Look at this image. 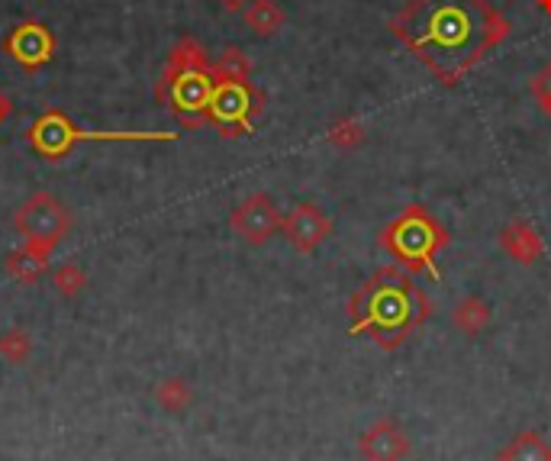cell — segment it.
<instances>
[{
    "instance_id": "6da1fadb",
    "label": "cell",
    "mask_w": 551,
    "mask_h": 461,
    "mask_svg": "<svg viewBox=\"0 0 551 461\" xmlns=\"http://www.w3.org/2000/svg\"><path fill=\"white\" fill-rule=\"evenodd\" d=\"M394 33L445 81H455L503 36V20L484 0H413L394 20Z\"/></svg>"
},
{
    "instance_id": "7a4b0ae2",
    "label": "cell",
    "mask_w": 551,
    "mask_h": 461,
    "mask_svg": "<svg viewBox=\"0 0 551 461\" xmlns=\"http://www.w3.org/2000/svg\"><path fill=\"white\" fill-rule=\"evenodd\" d=\"M178 133H155V129H84L62 110H46L26 129V142L46 162H62L78 142H171Z\"/></svg>"
},
{
    "instance_id": "3957f363",
    "label": "cell",
    "mask_w": 551,
    "mask_h": 461,
    "mask_svg": "<svg viewBox=\"0 0 551 461\" xmlns=\"http://www.w3.org/2000/svg\"><path fill=\"white\" fill-rule=\"evenodd\" d=\"M13 229L23 242H33V246H46V249H58L71 233V213L68 207L49 191H36L29 194L23 204L13 213Z\"/></svg>"
},
{
    "instance_id": "277c9868",
    "label": "cell",
    "mask_w": 551,
    "mask_h": 461,
    "mask_svg": "<svg viewBox=\"0 0 551 461\" xmlns=\"http://www.w3.org/2000/svg\"><path fill=\"white\" fill-rule=\"evenodd\" d=\"M213 71L210 68H194L184 71L168 84H155L158 104H168L174 120L187 129H197L210 123V97H213Z\"/></svg>"
},
{
    "instance_id": "5b68a950",
    "label": "cell",
    "mask_w": 551,
    "mask_h": 461,
    "mask_svg": "<svg viewBox=\"0 0 551 461\" xmlns=\"http://www.w3.org/2000/svg\"><path fill=\"white\" fill-rule=\"evenodd\" d=\"M216 81V78H213ZM258 91H252L249 81H216L210 97V123L223 129V136L245 133L258 113Z\"/></svg>"
},
{
    "instance_id": "8992f818",
    "label": "cell",
    "mask_w": 551,
    "mask_h": 461,
    "mask_svg": "<svg viewBox=\"0 0 551 461\" xmlns=\"http://www.w3.org/2000/svg\"><path fill=\"white\" fill-rule=\"evenodd\" d=\"M55 46H58L55 33L42 20H23L4 36L7 59L13 65H20L23 71H29V75L46 68L55 59Z\"/></svg>"
},
{
    "instance_id": "52a82bcc",
    "label": "cell",
    "mask_w": 551,
    "mask_h": 461,
    "mask_svg": "<svg viewBox=\"0 0 551 461\" xmlns=\"http://www.w3.org/2000/svg\"><path fill=\"white\" fill-rule=\"evenodd\" d=\"M281 226V216L274 200L268 194H252L232 210V229L249 242V246H261L274 236V229Z\"/></svg>"
},
{
    "instance_id": "ba28073f",
    "label": "cell",
    "mask_w": 551,
    "mask_h": 461,
    "mask_svg": "<svg viewBox=\"0 0 551 461\" xmlns=\"http://www.w3.org/2000/svg\"><path fill=\"white\" fill-rule=\"evenodd\" d=\"M49 258H52V249L46 246H33V242H23L20 249H13L7 258H4V268L13 281L20 284H36L42 281V275L49 271Z\"/></svg>"
},
{
    "instance_id": "9c48e42d",
    "label": "cell",
    "mask_w": 551,
    "mask_h": 461,
    "mask_svg": "<svg viewBox=\"0 0 551 461\" xmlns=\"http://www.w3.org/2000/svg\"><path fill=\"white\" fill-rule=\"evenodd\" d=\"M326 229H329L326 216L319 213L313 204H303V207H297L294 213H290V220H287V239L294 242L300 252H310V249H316L319 242L326 239Z\"/></svg>"
},
{
    "instance_id": "30bf717a",
    "label": "cell",
    "mask_w": 551,
    "mask_h": 461,
    "mask_svg": "<svg viewBox=\"0 0 551 461\" xmlns=\"http://www.w3.org/2000/svg\"><path fill=\"white\" fill-rule=\"evenodd\" d=\"M194 68H210L207 49H203L194 36H184V39L174 42V49L168 52V62H165V71H162V78H158V84H168L178 75H184V71H194Z\"/></svg>"
},
{
    "instance_id": "8fae6325",
    "label": "cell",
    "mask_w": 551,
    "mask_h": 461,
    "mask_svg": "<svg viewBox=\"0 0 551 461\" xmlns=\"http://www.w3.org/2000/svg\"><path fill=\"white\" fill-rule=\"evenodd\" d=\"M245 26H249L255 36L268 39L284 26V10L274 4V0H252L249 10H245Z\"/></svg>"
},
{
    "instance_id": "7c38bea8",
    "label": "cell",
    "mask_w": 551,
    "mask_h": 461,
    "mask_svg": "<svg viewBox=\"0 0 551 461\" xmlns=\"http://www.w3.org/2000/svg\"><path fill=\"white\" fill-rule=\"evenodd\" d=\"M191 387H187L181 378H165L155 384V403L162 407L165 413H184L187 407H191Z\"/></svg>"
},
{
    "instance_id": "4fadbf2b",
    "label": "cell",
    "mask_w": 551,
    "mask_h": 461,
    "mask_svg": "<svg viewBox=\"0 0 551 461\" xmlns=\"http://www.w3.org/2000/svg\"><path fill=\"white\" fill-rule=\"evenodd\" d=\"M216 81H249L252 75V62L245 59V52L239 46L223 49V55L216 59V65H210Z\"/></svg>"
},
{
    "instance_id": "5bb4252c",
    "label": "cell",
    "mask_w": 551,
    "mask_h": 461,
    "mask_svg": "<svg viewBox=\"0 0 551 461\" xmlns=\"http://www.w3.org/2000/svg\"><path fill=\"white\" fill-rule=\"evenodd\" d=\"M52 287H55V294H58V297L75 300L78 294H84V287H87L84 268H81V265H75V262L58 265V268L52 271Z\"/></svg>"
},
{
    "instance_id": "9a60e30c",
    "label": "cell",
    "mask_w": 551,
    "mask_h": 461,
    "mask_svg": "<svg viewBox=\"0 0 551 461\" xmlns=\"http://www.w3.org/2000/svg\"><path fill=\"white\" fill-rule=\"evenodd\" d=\"M29 355H33V336L26 329H7L0 333V358L10 365H26Z\"/></svg>"
},
{
    "instance_id": "2e32d148",
    "label": "cell",
    "mask_w": 551,
    "mask_h": 461,
    "mask_svg": "<svg viewBox=\"0 0 551 461\" xmlns=\"http://www.w3.org/2000/svg\"><path fill=\"white\" fill-rule=\"evenodd\" d=\"M506 249H510L519 262H532L535 255H539V239L532 236V229L529 226H516V229H506Z\"/></svg>"
},
{
    "instance_id": "e0dca14e",
    "label": "cell",
    "mask_w": 551,
    "mask_h": 461,
    "mask_svg": "<svg viewBox=\"0 0 551 461\" xmlns=\"http://www.w3.org/2000/svg\"><path fill=\"white\" fill-rule=\"evenodd\" d=\"M506 458L510 461H551V452L545 449V442L539 436H519Z\"/></svg>"
},
{
    "instance_id": "ac0fdd59",
    "label": "cell",
    "mask_w": 551,
    "mask_h": 461,
    "mask_svg": "<svg viewBox=\"0 0 551 461\" xmlns=\"http://www.w3.org/2000/svg\"><path fill=\"white\" fill-rule=\"evenodd\" d=\"M371 439V436H368ZM397 449H400V436L397 432H387V436H381V432H374V439L368 442V452H371V458L374 461H390L397 455Z\"/></svg>"
},
{
    "instance_id": "d6986e66",
    "label": "cell",
    "mask_w": 551,
    "mask_h": 461,
    "mask_svg": "<svg viewBox=\"0 0 551 461\" xmlns=\"http://www.w3.org/2000/svg\"><path fill=\"white\" fill-rule=\"evenodd\" d=\"M532 94H535V100H539V107L551 117V65H545V68L539 71V75H535V81H532Z\"/></svg>"
},
{
    "instance_id": "ffe728a7",
    "label": "cell",
    "mask_w": 551,
    "mask_h": 461,
    "mask_svg": "<svg viewBox=\"0 0 551 461\" xmlns=\"http://www.w3.org/2000/svg\"><path fill=\"white\" fill-rule=\"evenodd\" d=\"M216 4H220L226 13H245V10H249L252 0H216Z\"/></svg>"
},
{
    "instance_id": "44dd1931",
    "label": "cell",
    "mask_w": 551,
    "mask_h": 461,
    "mask_svg": "<svg viewBox=\"0 0 551 461\" xmlns=\"http://www.w3.org/2000/svg\"><path fill=\"white\" fill-rule=\"evenodd\" d=\"M10 117H13V100L4 91H0V126H4Z\"/></svg>"
},
{
    "instance_id": "7402d4cb",
    "label": "cell",
    "mask_w": 551,
    "mask_h": 461,
    "mask_svg": "<svg viewBox=\"0 0 551 461\" xmlns=\"http://www.w3.org/2000/svg\"><path fill=\"white\" fill-rule=\"evenodd\" d=\"M539 7H542V10H548V13H551V0H539Z\"/></svg>"
}]
</instances>
